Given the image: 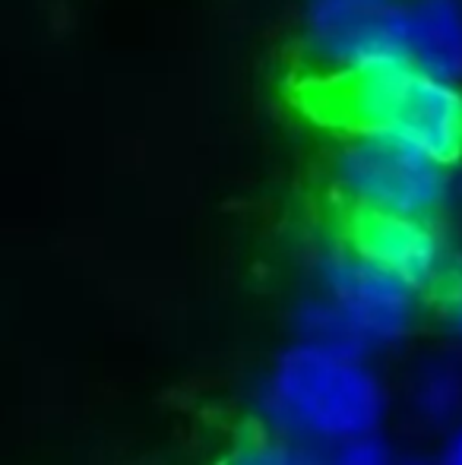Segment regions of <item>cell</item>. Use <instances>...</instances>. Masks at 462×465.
<instances>
[{
	"label": "cell",
	"mask_w": 462,
	"mask_h": 465,
	"mask_svg": "<svg viewBox=\"0 0 462 465\" xmlns=\"http://www.w3.org/2000/svg\"><path fill=\"white\" fill-rule=\"evenodd\" d=\"M304 117L339 136H387L447 168L462 165V89L412 61L304 74L295 83Z\"/></svg>",
	"instance_id": "cell-1"
},
{
	"label": "cell",
	"mask_w": 462,
	"mask_h": 465,
	"mask_svg": "<svg viewBox=\"0 0 462 465\" xmlns=\"http://www.w3.org/2000/svg\"><path fill=\"white\" fill-rule=\"evenodd\" d=\"M260 411L276 434L329 447L374 434L387 415V392L358 355L298 342L272 364Z\"/></svg>",
	"instance_id": "cell-2"
},
{
	"label": "cell",
	"mask_w": 462,
	"mask_h": 465,
	"mask_svg": "<svg viewBox=\"0 0 462 465\" xmlns=\"http://www.w3.org/2000/svg\"><path fill=\"white\" fill-rule=\"evenodd\" d=\"M333 187L346 209L437 219L450 200V168L387 136H342Z\"/></svg>",
	"instance_id": "cell-3"
},
{
	"label": "cell",
	"mask_w": 462,
	"mask_h": 465,
	"mask_svg": "<svg viewBox=\"0 0 462 465\" xmlns=\"http://www.w3.org/2000/svg\"><path fill=\"white\" fill-rule=\"evenodd\" d=\"M301 42L308 74L408 61V10L393 0H310Z\"/></svg>",
	"instance_id": "cell-4"
},
{
	"label": "cell",
	"mask_w": 462,
	"mask_h": 465,
	"mask_svg": "<svg viewBox=\"0 0 462 465\" xmlns=\"http://www.w3.org/2000/svg\"><path fill=\"white\" fill-rule=\"evenodd\" d=\"M317 276L320 292L351 320L368 349H387L412 332L418 292L370 263L346 238L323 251Z\"/></svg>",
	"instance_id": "cell-5"
},
{
	"label": "cell",
	"mask_w": 462,
	"mask_h": 465,
	"mask_svg": "<svg viewBox=\"0 0 462 465\" xmlns=\"http://www.w3.org/2000/svg\"><path fill=\"white\" fill-rule=\"evenodd\" d=\"M346 241L358 253L415 292H437L450 279L457 253L434 219L346 209Z\"/></svg>",
	"instance_id": "cell-6"
},
{
	"label": "cell",
	"mask_w": 462,
	"mask_h": 465,
	"mask_svg": "<svg viewBox=\"0 0 462 465\" xmlns=\"http://www.w3.org/2000/svg\"><path fill=\"white\" fill-rule=\"evenodd\" d=\"M408 61L440 80H462L459 0H421L408 10Z\"/></svg>",
	"instance_id": "cell-7"
},
{
	"label": "cell",
	"mask_w": 462,
	"mask_h": 465,
	"mask_svg": "<svg viewBox=\"0 0 462 465\" xmlns=\"http://www.w3.org/2000/svg\"><path fill=\"white\" fill-rule=\"evenodd\" d=\"M415 411L428 424H447L462 411V361L453 355L431 358L415 377Z\"/></svg>",
	"instance_id": "cell-8"
},
{
	"label": "cell",
	"mask_w": 462,
	"mask_h": 465,
	"mask_svg": "<svg viewBox=\"0 0 462 465\" xmlns=\"http://www.w3.org/2000/svg\"><path fill=\"white\" fill-rule=\"evenodd\" d=\"M295 326L301 342L317 345V349H329V351H339V355H358V358L368 351V342L361 339V332L351 326V320L323 292L317 298L304 301L301 311H298Z\"/></svg>",
	"instance_id": "cell-9"
},
{
	"label": "cell",
	"mask_w": 462,
	"mask_h": 465,
	"mask_svg": "<svg viewBox=\"0 0 462 465\" xmlns=\"http://www.w3.org/2000/svg\"><path fill=\"white\" fill-rule=\"evenodd\" d=\"M229 465H317V453H310L308 443L270 430L238 443Z\"/></svg>",
	"instance_id": "cell-10"
},
{
	"label": "cell",
	"mask_w": 462,
	"mask_h": 465,
	"mask_svg": "<svg viewBox=\"0 0 462 465\" xmlns=\"http://www.w3.org/2000/svg\"><path fill=\"white\" fill-rule=\"evenodd\" d=\"M317 465H393L380 437L364 434L342 443H329L327 453H317Z\"/></svg>",
	"instance_id": "cell-11"
},
{
	"label": "cell",
	"mask_w": 462,
	"mask_h": 465,
	"mask_svg": "<svg viewBox=\"0 0 462 465\" xmlns=\"http://www.w3.org/2000/svg\"><path fill=\"white\" fill-rule=\"evenodd\" d=\"M440 301H444L447 330H450V336L457 339V342H462V257H457L450 279L440 288Z\"/></svg>",
	"instance_id": "cell-12"
},
{
	"label": "cell",
	"mask_w": 462,
	"mask_h": 465,
	"mask_svg": "<svg viewBox=\"0 0 462 465\" xmlns=\"http://www.w3.org/2000/svg\"><path fill=\"white\" fill-rule=\"evenodd\" d=\"M444 465H462V418L457 421V428H453L450 440H447Z\"/></svg>",
	"instance_id": "cell-13"
},
{
	"label": "cell",
	"mask_w": 462,
	"mask_h": 465,
	"mask_svg": "<svg viewBox=\"0 0 462 465\" xmlns=\"http://www.w3.org/2000/svg\"><path fill=\"white\" fill-rule=\"evenodd\" d=\"M406 465H434V462H428V460H408Z\"/></svg>",
	"instance_id": "cell-14"
}]
</instances>
